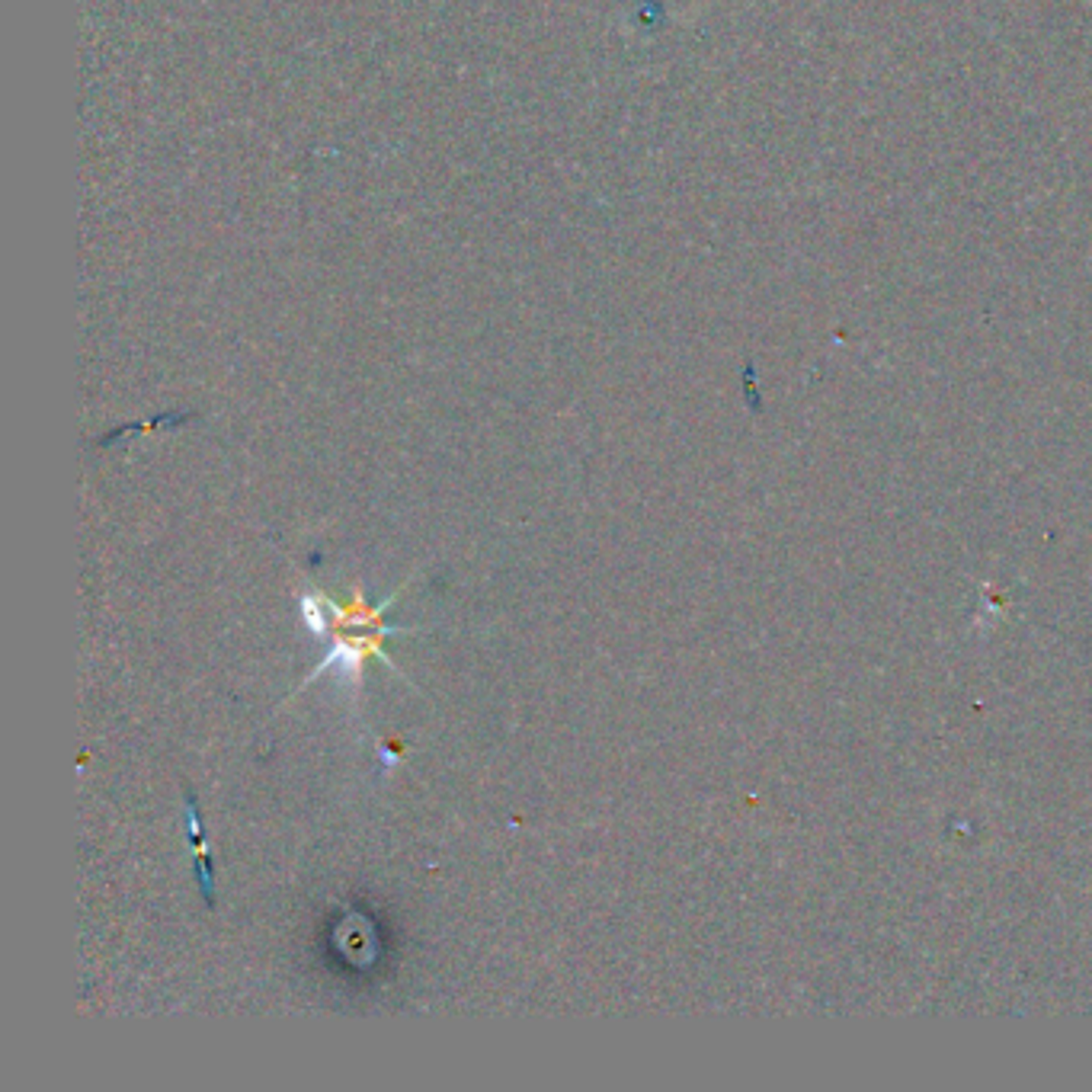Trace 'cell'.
<instances>
[{
    "label": "cell",
    "mask_w": 1092,
    "mask_h": 1092,
    "mask_svg": "<svg viewBox=\"0 0 1092 1092\" xmlns=\"http://www.w3.org/2000/svg\"><path fill=\"white\" fill-rule=\"evenodd\" d=\"M186 826H190V840L196 846V881H199V894L205 900V907H215V871H212V855H209V843H205L202 833V821H199V804H196V795L186 792Z\"/></svg>",
    "instance_id": "obj_1"
},
{
    "label": "cell",
    "mask_w": 1092,
    "mask_h": 1092,
    "mask_svg": "<svg viewBox=\"0 0 1092 1092\" xmlns=\"http://www.w3.org/2000/svg\"><path fill=\"white\" fill-rule=\"evenodd\" d=\"M301 616H305V625L308 632L314 638H327V618H324V609L317 606L314 596H301Z\"/></svg>",
    "instance_id": "obj_2"
}]
</instances>
